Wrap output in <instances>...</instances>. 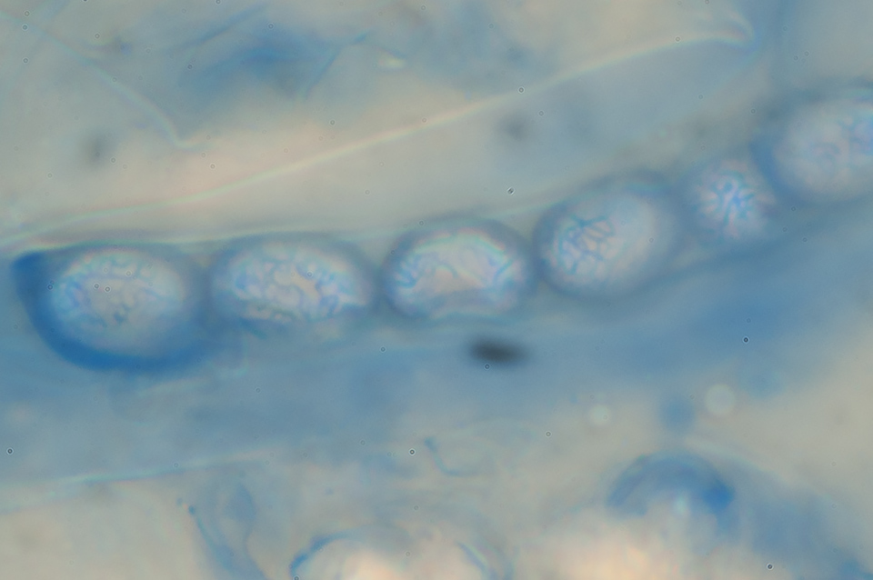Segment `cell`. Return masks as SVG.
Instances as JSON below:
<instances>
[{
    "label": "cell",
    "instance_id": "1",
    "mask_svg": "<svg viewBox=\"0 0 873 580\" xmlns=\"http://www.w3.org/2000/svg\"><path fill=\"white\" fill-rule=\"evenodd\" d=\"M323 263L320 254L309 250H257L234 263L230 287L245 301L302 317H318Z\"/></svg>",
    "mask_w": 873,
    "mask_h": 580
},
{
    "label": "cell",
    "instance_id": "2",
    "mask_svg": "<svg viewBox=\"0 0 873 580\" xmlns=\"http://www.w3.org/2000/svg\"><path fill=\"white\" fill-rule=\"evenodd\" d=\"M470 354L477 360L494 365L516 364L527 355L526 351L517 345L489 340L473 344Z\"/></svg>",
    "mask_w": 873,
    "mask_h": 580
}]
</instances>
